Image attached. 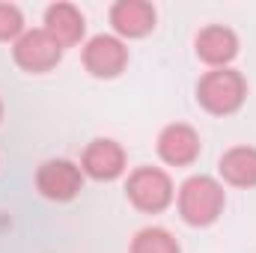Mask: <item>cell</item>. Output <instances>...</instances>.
Segmentation results:
<instances>
[{"instance_id":"12","label":"cell","mask_w":256,"mask_h":253,"mask_svg":"<svg viewBox=\"0 0 256 253\" xmlns=\"http://www.w3.org/2000/svg\"><path fill=\"white\" fill-rule=\"evenodd\" d=\"M218 173L232 188H256V146H232L220 155Z\"/></svg>"},{"instance_id":"5","label":"cell","mask_w":256,"mask_h":253,"mask_svg":"<svg viewBox=\"0 0 256 253\" xmlns=\"http://www.w3.org/2000/svg\"><path fill=\"white\" fill-rule=\"evenodd\" d=\"M80 188H84V170L74 161L51 158L36 170V190L45 200L68 202V200H74L80 194Z\"/></svg>"},{"instance_id":"1","label":"cell","mask_w":256,"mask_h":253,"mask_svg":"<svg viewBox=\"0 0 256 253\" xmlns=\"http://www.w3.org/2000/svg\"><path fill=\"white\" fill-rule=\"evenodd\" d=\"M248 98V80L236 68H212L196 84V102L212 116H232Z\"/></svg>"},{"instance_id":"6","label":"cell","mask_w":256,"mask_h":253,"mask_svg":"<svg viewBox=\"0 0 256 253\" xmlns=\"http://www.w3.org/2000/svg\"><path fill=\"white\" fill-rule=\"evenodd\" d=\"M126 66H128V48L120 36L98 33L84 45V68L92 78H102V80L120 78L126 72Z\"/></svg>"},{"instance_id":"3","label":"cell","mask_w":256,"mask_h":253,"mask_svg":"<svg viewBox=\"0 0 256 253\" xmlns=\"http://www.w3.org/2000/svg\"><path fill=\"white\" fill-rule=\"evenodd\" d=\"M126 194L134 208L146 212V214H158L164 212L176 190H173V179L161 170V167H137L126 182Z\"/></svg>"},{"instance_id":"10","label":"cell","mask_w":256,"mask_h":253,"mask_svg":"<svg viewBox=\"0 0 256 253\" xmlns=\"http://www.w3.org/2000/svg\"><path fill=\"white\" fill-rule=\"evenodd\" d=\"M158 158L170 167H191L200 158V134L185 122H173L158 134Z\"/></svg>"},{"instance_id":"13","label":"cell","mask_w":256,"mask_h":253,"mask_svg":"<svg viewBox=\"0 0 256 253\" xmlns=\"http://www.w3.org/2000/svg\"><path fill=\"white\" fill-rule=\"evenodd\" d=\"M128 253H182L176 236L164 226H146L131 238V250Z\"/></svg>"},{"instance_id":"4","label":"cell","mask_w":256,"mask_h":253,"mask_svg":"<svg viewBox=\"0 0 256 253\" xmlns=\"http://www.w3.org/2000/svg\"><path fill=\"white\" fill-rule=\"evenodd\" d=\"M12 57H15L18 68H24L30 74H42V72H51L63 60V48L45 27H33V30H24L15 39Z\"/></svg>"},{"instance_id":"7","label":"cell","mask_w":256,"mask_h":253,"mask_svg":"<svg viewBox=\"0 0 256 253\" xmlns=\"http://www.w3.org/2000/svg\"><path fill=\"white\" fill-rule=\"evenodd\" d=\"M80 170L96 182H114L126 173V149L110 137H96L80 155Z\"/></svg>"},{"instance_id":"8","label":"cell","mask_w":256,"mask_h":253,"mask_svg":"<svg viewBox=\"0 0 256 253\" xmlns=\"http://www.w3.org/2000/svg\"><path fill=\"white\" fill-rule=\"evenodd\" d=\"M110 27L120 39H143L155 30L158 12L146 0H116L110 6Z\"/></svg>"},{"instance_id":"9","label":"cell","mask_w":256,"mask_h":253,"mask_svg":"<svg viewBox=\"0 0 256 253\" xmlns=\"http://www.w3.org/2000/svg\"><path fill=\"white\" fill-rule=\"evenodd\" d=\"M194 48H196V57L206 66L226 68L238 57V36H236V30H230L224 24H208L196 33Z\"/></svg>"},{"instance_id":"14","label":"cell","mask_w":256,"mask_h":253,"mask_svg":"<svg viewBox=\"0 0 256 253\" xmlns=\"http://www.w3.org/2000/svg\"><path fill=\"white\" fill-rule=\"evenodd\" d=\"M24 33V12L15 3H0V42H15Z\"/></svg>"},{"instance_id":"15","label":"cell","mask_w":256,"mask_h":253,"mask_svg":"<svg viewBox=\"0 0 256 253\" xmlns=\"http://www.w3.org/2000/svg\"><path fill=\"white\" fill-rule=\"evenodd\" d=\"M0 120H3V102H0Z\"/></svg>"},{"instance_id":"2","label":"cell","mask_w":256,"mask_h":253,"mask_svg":"<svg viewBox=\"0 0 256 253\" xmlns=\"http://www.w3.org/2000/svg\"><path fill=\"white\" fill-rule=\"evenodd\" d=\"M226 194L212 176H191L179 188V214L188 226H212L224 212Z\"/></svg>"},{"instance_id":"11","label":"cell","mask_w":256,"mask_h":253,"mask_svg":"<svg viewBox=\"0 0 256 253\" xmlns=\"http://www.w3.org/2000/svg\"><path fill=\"white\" fill-rule=\"evenodd\" d=\"M45 30L60 42V48H72L84 39L86 33V21H84V12L74 6V3H51L45 9Z\"/></svg>"}]
</instances>
